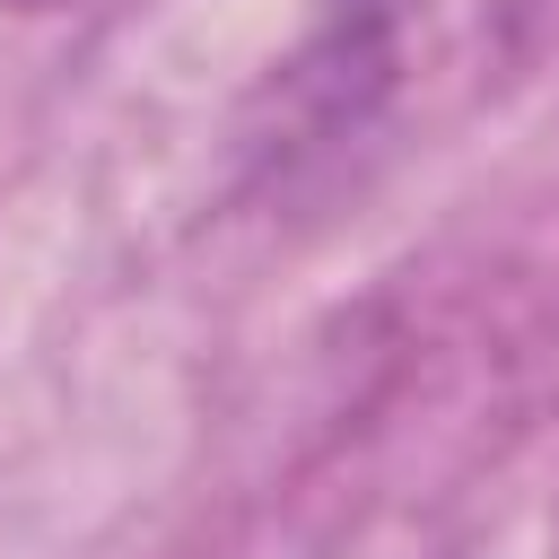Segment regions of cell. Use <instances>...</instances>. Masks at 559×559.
Listing matches in <instances>:
<instances>
[{
  "instance_id": "6da1fadb",
  "label": "cell",
  "mask_w": 559,
  "mask_h": 559,
  "mask_svg": "<svg viewBox=\"0 0 559 559\" xmlns=\"http://www.w3.org/2000/svg\"><path fill=\"white\" fill-rule=\"evenodd\" d=\"M9 9H61V0H9Z\"/></svg>"
}]
</instances>
